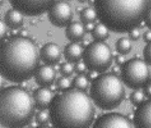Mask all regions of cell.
I'll list each match as a JSON object with an SVG mask.
<instances>
[{
    "mask_svg": "<svg viewBox=\"0 0 151 128\" xmlns=\"http://www.w3.org/2000/svg\"><path fill=\"white\" fill-rule=\"evenodd\" d=\"M84 62L90 70L101 73L108 69L112 63L111 48L103 41H94L84 51Z\"/></svg>",
    "mask_w": 151,
    "mask_h": 128,
    "instance_id": "obj_6",
    "label": "cell"
},
{
    "mask_svg": "<svg viewBox=\"0 0 151 128\" xmlns=\"http://www.w3.org/2000/svg\"><path fill=\"white\" fill-rule=\"evenodd\" d=\"M98 73L96 71H93V70H90V71L88 73V78L89 80L90 81H94L97 77L99 76L98 75Z\"/></svg>",
    "mask_w": 151,
    "mask_h": 128,
    "instance_id": "obj_31",
    "label": "cell"
},
{
    "mask_svg": "<svg viewBox=\"0 0 151 128\" xmlns=\"http://www.w3.org/2000/svg\"><path fill=\"white\" fill-rule=\"evenodd\" d=\"M150 4H151V0H150Z\"/></svg>",
    "mask_w": 151,
    "mask_h": 128,
    "instance_id": "obj_40",
    "label": "cell"
},
{
    "mask_svg": "<svg viewBox=\"0 0 151 128\" xmlns=\"http://www.w3.org/2000/svg\"><path fill=\"white\" fill-rule=\"evenodd\" d=\"M130 98L132 103L134 105L137 106L143 103L145 99V96L143 92L139 90H136L131 95Z\"/></svg>",
    "mask_w": 151,
    "mask_h": 128,
    "instance_id": "obj_23",
    "label": "cell"
},
{
    "mask_svg": "<svg viewBox=\"0 0 151 128\" xmlns=\"http://www.w3.org/2000/svg\"><path fill=\"white\" fill-rule=\"evenodd\" d=\"M116 49L120 55H128L132 49V45L130 40L126 37L120 38L116 43Z\"/></svg>",
    "mask_w": 151,
    "mask_h": 128,
    "instance_id": "obj_19",
    "label": "cell"
},
{
    "mask_svg": "<svg viewBox=\"0 0 151 128\" xmlns=\"http://www.w3.org/2000/svg\"><path fill=\"white\" fill-rule=\"evenodd\" d=\"M40 56L42 60L47 65H55L61 59L60 48L54 43H48L41 49Z\"/></svg>",
    "mask_w": 151,
    "mask_h": 128,
    "instance_id": "obj_12",
    "label": "cell"
},
{
    "mask_svg": "<svg viewBox=\"0 0 151 128\" xmlns=\"http://www.w3.org/2000/svg\"><path fill=\"white\" fill-rule=\"evenodd\" d=\"M95 0H89V3L91 5H95Z\"/></svg>",
    "mask_w": 151,
    "mask_h": 128,
    "instance_id": "obj_37",
    "label": "cell"
},
{
    "mask_svg": "<svg viewBox=\"0 0 151 128\" xmlns=\"http://www.w3.org/2000/svg\"><path fill=\"white\" fill-rule=\"evenodd\" d=\"M92 37L99 41H103L109 37V28L103 23H99L95 26L92 31Z\"/></svg>",
    "mask_w": 151,
    "mask_h": 128,
    "instance_id": "obj_18",
    "label": "cell"
},
{
    "mask_svg": "<svg viewBox=\"0 0 151 128\" xmlns=\"http://www.w3.org/2000/svg\"><path fill=\"white\" fill-rule=\"evenodd\" d=\"M90 93L95 105L106 111L118 108L126 96L122 80L114 73L103 74L97 77L92 81Z\"/></svg>",
    "mask_w": 151,
    "mask_h": 128,
    "instance_id": "obj_5",
    "label": "cell"
},
{
    "mask_svg": "<svg viewBox=\"0 0 151 128\" xmlns=\"http://www.w3.org/2000/svg\"><path fill=\"white\" fill-rule=\"evenodd\" d=\"M78 1L79 2H80V3H84V2L87 1V0H78Z\"/></svg>",
    "mask_w": 151,
    "mask_h": 128,
    "instance_id": "obj_38",
    "label": "cell"
},
{
    "mask_svg": "<svg viewBox=\"0 0 151 128\" xmlns=\"http://www.w3.org/2000/svg\"><path fill=\"white\" fill-rule=\"evenodd\" d=\"M97 17L96 10L91 7H86L81 12V19L85 23H93Z\"/></svg>",
    "mask_w": 151,
    "mask_h": 128,
    "instance_id": "obj_20",
    "label": "cell"
},
{
    "mask_svg": "<svg viewBox=\"0 0 151 128\" xmlns=\"http://www.w3.org/2000/svg\"><path fill=\"white\" fill-rule=\"evenodd\" d=\"M143 56L146 63L151 65V42L145 47L143 50Z\"/></svg>",
    "mask_w": 151,
    "mask_h": 128,
    "instance_id": "obj_26",
    "label": "cell"
},
{
    "mask_svg": "<svg viewBox=\"0 0 151 128\" xmlns=\"http://www.w3.org/2000/svg\"><path fill=\"white\" fill-rule=\"evenodd\" d=\"M40 54L35 43L24 36H14L1 43V76L13 82L30 79L38 68Z\"/></svg>",
    "mask_w": 151,
    "mask_h": 128,
    "instance_id": "obj_1",
    "label": "cell"
},
{
    "mask_svg": "<svg viewBox=\"0 0 151 128\" xmlns=\"http://www.w3.org/2000/svg\"><path fill=\"white\" fill-rule=\"evenodd\" d=\"M12 7L23 15L36 17L45 13L55 0H9Z\"/></svg>",
    "mask_w": 151,
    "mask_h": 128,
    "instance_id": "obj_8",
    "label": "cell"
},
{
    "mask_svg": "<svg viewBox=\"0 0 151 128\" xmlns=\"http://www.w3.org/2000/svg\"><path fill=\"white\" fill-rule=\"evenodd\" d=\"M34 98L36 107L39 110L49 108L53 99L51 91L45 87L38 89L34 92Z\"/></svg>",
    "mask_w": 151,
    "mask_h": 128,
    "instance_id": "obj_14",
    "label": "cell"
},
{
    "mask_svg": "<svg viewBox=\"0 0 151 128\" xmlns=\"http://www.w3.org/2000/svg\"><path fill=\"white\" fill-rule=\"evenodd\" d=\"M115 62L118 65H122L125 63V59L122 55H117L115 57Z\"/></svg>",
    "mask_w": 151,
    "mask_h": 128,
    "instance_id": "obj_32",
    "label": "cell"
},
{
    "mask_svg": "<svg viewBox=\"0 0 151 128\" xmlns=\"http://www.w3.org/2000/svg\"><path fill=\"white\" fill-rule=\"evenodd\" d=\"M3 1H4V0H1V4H3Z\"/></svg>",
    "mask_w": 151,
    "mask_h": 128,
    "instance_id": "obj_39",
    "label": "cell"
},
{
    "mask_svg": "<svg viewBox=\"0 0 151 128\" xmlns=\"http://www.w3.org/2000/svg\"><path fill=\"white\" fill-rule=\"evenodd\" d=\"M95 26L93 25V23H86V25L84 26L85 30L87 32H92Z\"/></svg>",
    "mask_w": 151,
    "mask_h": 128,
    "instance_id": "obj_35",
    "label": "cell"
},
{
    "mask_svg": "<svg viewBox=\"0 0 151 128\" xmlns=\"http://www.w3.org/2000/svg\"><path fill=\"white\" fill-rule=\"evenodd\" d=\"M6 23L5 21L1 20L0 21V37H1V40H3L6 33Z\"/></svg>",
    "mask_w": 151,
    "mask_h": 128,
    "instance_id": "obj_29",
    "label": "cell"
},
{
    "mask_svg": "<svg viewBox=\"0 0 151 128\" xmlns=\"http://www.w3.org/2000/svg\"><path fill=\"white\" fill-rule=\"evenodd\" d=\"M85 28L83 25L78 21L70 23L66 30L67 38L73 41L81 40L85 34Z\"/></svg>",
    "mask_w": 151,
    "mask_h": 128,
    "instance_id": "obj_16",
    "label": "cell"
},
{
    "mask_svg": "<svg viewBox=\"0 0 151 128\" xmlns=\"http://www.w3.org/2000/svg\"><path fill=\"white\" fill-rule=\"evenodd\" d=\"M149 0H95L96 12L101 22L115 33L136 29L145 20Z\"/></svg>",
    "mask_w": 151,
    "mask_h": 128,
    "instance_id": "obj_3",
    "label": "cell"
},
{
    "mask_svg": "<svg viewBox=\"0 0 151 128\" xmlns=\"http://www.w3.org/2000/svg\"><path fill=\"white\" fill-rule=\"evenodd\" d=\"M49 114L55 127L88 128L94 120L95 109L86 92L77 89H68L53 98Z\"/></svg>",
    "mask_w": 151,
    "mask_h": 128,
    "instance_id": "obj_2",
    "label": "cell"
},
{
    "mask_svg": "<svg viewBox=\"0 0 151 128\" xmlns=\"http://www.w3.org/2000/svg\"><path fill=\"white\" fill-rule=\"evenodd\" d=\"M74 70V67L71 62H64L60 65V71L64 76H71Z\"/></svg>",
    "mask_w": 151,
    "mask_h": 128,
    "instance_id": "obj_24",
    "label": "cell"
},
{
    "mask_svg": "<svg viewBox=\"0 0 151 128\" xmlns=\"http://www.w3.org/2000/svg\"><path fill=\"white\" fill-rule=\"evenodd\" d=\"M35 103L26 89L12 86L0 93V121L6 127H23L28 125L35 114Z\"/></svg>",
    "mask_w": 151,
    "mask_h": 128,
    "instance_id": "obj_4",
    "label": "cell"
},
{
    "mask_svg": "<svg viewBox=\"0 0 151 128\" xmlns=\"http://www.w3.org/2000/svg\"><path fill=\"white\" fill-rule=\"evenodd\" d=\"M143 40L146 43L151 42V31H147L143 34Z\"/></svg>",
    "mask_w": 151,
    "mask_h": 128,
    "instance_id": "obj_33",
    "label": "cell"
},
{
    "mask_svg": "<svg viewBox=\"0 0 151 128\" xmlns=\"http://www.w3.org/2000/svg\"><path fill=\"white\" fill-rule=\"evenodd\" d=\"M83 47L77 43H71L64 48V56L69 62L77 63L83 57Z\"/></svg>",
    "mask_w": 151,
    "mask_h": 128,
    "instance_id": "obj_15",
    "label": "cell"
},
{
    "mask_svg": "<svg viewBox=\"0 0 151 128\" xmlns=\"http://www.w3.org/2000/svg\"><path fill=\"white\" fill-rule=\"evenodd\" d=\"M50 118L49 113L41 110L36 114V121L37 123L40 125H45L46 124Z\"/></svg>",
    "mask_w": 151,
    "mask_h": 128,
    "instance_id": "obj_25",
    "label": "cell"
},
{
    "mask_svg": "<svg viewBox=\"0 0 151 128\" xmlns=\"http://www.w3.org/2000/svg\"><path fill=\"white\" fill-rule=\"evenodd\" d=\"M145 24L149 29H151V8L149 9L146 15L145 18Z\"/></svg>",
    "mask_w": 151,
    "mask_h": 128,
    "instance_id": "obj_30",
    "label": "cell"
},
{
    "mask_svg": "<svg viewBox=\"0 0 151 128\" xmlns=\"http://www.w3.org/2000/svg\"><path fill=\"white\" fill-rule=\"evenodd\" d=\"M134 126L127 116L116 113L102 115L93 126L95 128H132Z\"/></svg>",
    "mask_w": 151,
    "mask_h": 128,
    "instance_id": "obj_10",
    "label": "cell"
},
{
    "mask_svg": "<svg viewBox=\"0 0 151 128\" xmlns=\"http://www.w3.org/2000/svg\"><path fill=\"white\" fill-rule=\"evenodd\" d=\"M73 13L70 6L66 1H55L49 10V18L52 24L62 28L68 26L72 18Z\"/></svg>",
    "mask_w": 151,
    "mask_h": 128,
    "instance_id": "obj_9",
    "label": "cell"
},
{
    "mask_svg": "<svg viewBox=\"0 0 151 128\" xmlns=\"http://www.w3.org/2000/svg\"><path fill=\"white\" fill-rule=\"evenodd\" d=\"M145 87V94L147 97L151 98V82H149Z\"/></svg>",
    "mask_w": 151,
    "mask_h": 128,
    "instance_id": "obj_34",
    "label": "cell"
},
{
    "mask_svg": "<svg viewBox=\"0 0 151 128\" xmlns=\"http://www.w3.org/2000/svg\"><path fill=\"white\" fill-rule=\"evenodd\" d=\"M124 83L132 89L145 87L150 79V71L145 61L134 58L125 62L122 70Z\"/></svg>",
    "mask_w": 151,
    "mask_h": 128,
    "instance_id": "obj_7",
    "label": "cell"
},
{
    "mask_svg": "<svg viewBox=\"0 0 151 128\" xmlns=\"http://www.w3.org/2000/svg\"><path fill=\"white\" fill-rule=\"evenodd\" d=\"M73 86L75 89L84 90L88 86V78L83 74H79L73 81Z\"/></svg>",
    "mask_w": 151,
    "mask_h": 128,
    "instance_id": "obj_21",
    "label": "cell"
},
{
    "mask_svg": "<svg viewBox=\"0 0 151 128\" xmlns=\"http://www.w3.org/2000/svg\"><path fill=\"white\" fill-rule=\"evenodd\" d=\"M129 38L133 41H137L140 37V32L137 29H132L131 31H129Z\"/></svg>",
    "mask_w": 151,
    "mask_h": 128,
    "instance_id": "obj_28",
    "label": "cell"
},
{
    "mask_svg": "<svg viewBox=\"0 0 151 128\" xmlns=\"http://www.w3.org/2000/svg\"><path fill=\"white\" fill-rule=\"evenodd\" d=\"M35 77L38 85L46 87L53 84L56 77V72L49 65H42L37 69Z\"/></svg>",
    "mask_w": 151,
    "mask_h": 128,
    "instance_id": "obj_13",
    "label": "cell"
},
{
    "mask_svg": "<svg viewBox=\"0 0 151 128\" xmlns=\"http://www.w3.org/2000/svg\"><path fill=\"white\" fill-rule=\"evenodd\" d=\"M71 85V81L69 78L66 76L60 78L57 82V88L61 91H65L69 89Z\"/></svg>",
    "mask_w": 151,
    "mask_h": 128,
    "instance_id": "obj_22",
    "label": "cell"
},
{
    "mask_svg": "<svg viewBox=\"0 0 151 128\" xmlns=\"http://www.w3.org/2000/svg\"><path fill=\"white\" fill-rule=\"evenodd\" d=\"M135 126L139 128H151V101L139 105L135 116Z\"/></svg>",
    "mask_w": 151,
    "mask_h": 128,
    "instance_id": "obj_11",
    "label": "cell"
},
{
    "mask_svg": "<svg viewBox=\"0 0 151 128\" xmlns=\"http://www.w3.org/2000/svg\"><path fill=\"white\" fill-rule=\"evenodd\" d=\"M112 71H113V73L116 74L120 73V68L118 67L115 66V67H113V68H112Z\"/></svg>",
    "mask_w": 151,
    "mask_h": 128,
    "instance_id": "obj_36",
    "label": "cell"
},
{
    "mask_svg": "<svg viewBox=\"0 0 151 128\" xmlns=\"http://www.w3.org/2000/svg\"><path fill=\"white\" fill-rule=\"evenodd\" d=\"M23 14L19 10L12 9L7 12L5 16V23L12 29H17L19 28L23 23Z\"/></svg>",
    "mask_w": 151,
    "mask_h": 128,
    "instance_id": "obj_17",
    "label": "cell"
},
{
    "mask_svg": "<svg viewBox=\"0 0 151 128\" xmlns=\"http://www.w3.org/2000/svg\"><path fill=\"white\" fill-rule=\"evenodd\" d=\"M86 65L84 62H77L74 66V70L78 74H81L85 72L86 70Z\"/></svg>",
    "mask_w": 151,
    "mask_h": 128,
    "instance_id": "obj_27",
    "label": "cell"
}]
</instances>
